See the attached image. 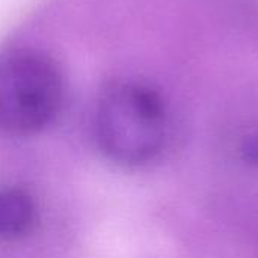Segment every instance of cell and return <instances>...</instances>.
<instances>
[{
    "mask_svg": "<svg viewBox=\"0 0 258 258\" xmlns=\"http://www.w3.org/2000/svg\"><path fill=\"white\" fill-rule=\"evenodd\" d=\"M63 97L62 71L45 53L21 48L0 56V130H42L57 116Z\"/></svg>",
    "mask_w": 258,
    "mask_h": 258,
    "instance_id": "2",
    "label": "cell"
},
{
    "mask_svg": "<svg viewBox=\"0 0 258 258\" xmlns=\"http://www.w3.org/2000/svg\"><path fill=\"white\" fill-rule=\"evenodd\" d=\"M36 221L32 197L18 187L0 190V239L17 240L30 233Z\"/></svg>",
    "mask_w": 258,
    "mask_h": 258,
    "instance_id": "3",
    "label": "cell"
},
{
    "mask_svg": "<svg viewBox=\"0 0 258 258\" xmlns=\"http://www.w3.org/2000/svg\"><path fill=\"white\" fill-rule=\"evenodd\" d=\"M95 132L112 160L138 166L162 151L168 132L166 106L160 94L141 82H119L101 95L95 112Z\"/></svg>",
    "mask_w": 258,
    "mask_h": 258,
    "instance_id": "1",
    "label": "cell"
}]
</instances>
